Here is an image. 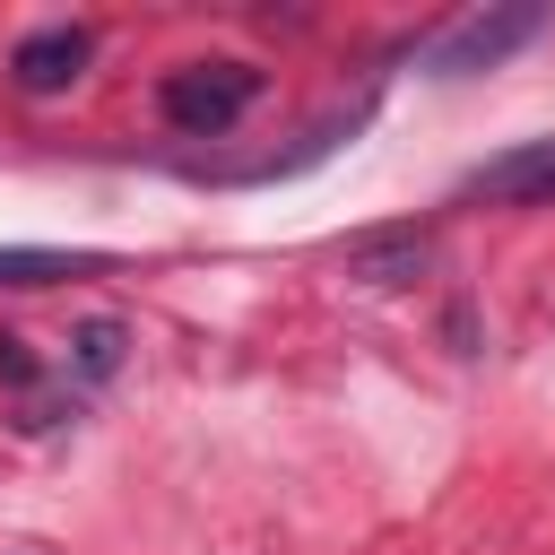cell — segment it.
<instances>
[{
  "mask_svg": "<svg viewBox=\"0 0 555 555\" xmlns=\"http://www.w3.org/2000/svg\"><path fill=\"white\" fill-rule=\"evenodd\" d=\"M165 121L173 130H191V139H217V130H234L251 104H260V69L251 61H182L173 78H165Z\"/></svg>",
  "mask_w": 555,
  "mask_h": 555,
  "instance_id": "1",
  "label": "cell"
},
{
  "mask_svg": "<svg viewBox=\"0 0 555 555\" xmlns=\"http://www.w3.org/2000/svg\"><path fill=\"white\" fill-rule=\"evenodd\" d=\"M538 26H546V9H538V0H512V9H468V17H451V26H442L434 69H442V78L494 69V61H503V52H520Z\"/></svg>",
  "mask_w": 555,
  "mask_h": 555,
  "instance_id": "2",
  "label": "cell"
},
{
  "mask_svg": "<svg viewBox=\"0 0 555 555\" xmlns=\"http://www.w3.org/2000/svg\"><path fill=\"white\" fill-rule=\"evenodd\" d=\"M460 191L486 199V208H546V199H555V139H520V147L486 156Z\"/></svg>",
  "mask_w": 555,
  "mask_h": 555,
  "instance_id": "3",
  "label": "cell"
},
{
  "mask_svg": "<svg viewBox=\"0 0 555 555\" xmlns=\"http://www.w3.org/2000/svg\"><path fill=\"white\" fill-rule=\"evenodd\" d=\"M87 52H95V35H87V26H35V35L9 52V78H17L26 95H61V87H78Z\"/></svg>",
  "mask_w": 555,
  "mask_h": 555,
  "instance_id": "4",
  "label": "cell"
},
{
  "mask_svg": "<svg viewBox=\"0 0 555 555\" xmlns=\"http://www.w3.org/2000/svg\"><path fill=\"white\" fill-rule=\"evenodd\" d=\"M425 260H434V234L425 225H382V234H356L347 243V278L356 286H408V278H425Z\"/></svg>",
  "mask_w": 555,
  "mask_h": 555,
  "instance_id": "5",
  "label": "cell"
},
{
  "mask_svg": "<svg viewBox=\"0 0 555 555\" xmlns=\"http://www.w3.org/2000/svg\"><path fill=\"white\" fill-rule=\"evenodd\" d=\"M104 269V251H43V243H0V286H52V278H87Z\"/></svg>",
  "mask_w": 555,
  "mask_h": 555,
  "instance_id": "6",
  "label": "cell"
},
{
  "mask_svg": "<svg viewBox=\"0 0 555 555\" xmlns=\"http://www.w3.org/2000/svg\"><path fill=\"white\" fill-rule=\"evenodd\" d=\"M121 338H130L121 321H87V330L69 338V373H78V382H104V373H121Z\"/></svg>",
  "mask_w": 555,
  "mask_h": 555,
  "instance_id": "7",
  "label": "cell"
},
{
  "mask_svg": "<svg viewBox=\"0 0 555 555\" xmlns=\"http://www.w3.org/2000/svg\"><path fill=\"white\" fill-rule=\"evenodd\" d=\"M0 373H9V382H35V347L9 338V330H0Z\"/></svg>",
  "mask_w": 555,
  "mask_h": 555,
  "instance_id": "8",
  "label": "cell"
}]
</instances>
